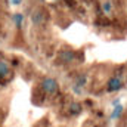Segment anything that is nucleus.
<instances>
[{
    "mask_svg": "<svg viewBox=\"0 0 127 127\" xmlns=\"http://www.w3.org/2000/svg\"><path fill=\"white\" fill-rule=\"evenodd\" d=\"M41 89L47 93V95H52L58 90V83L55 78H44L41 81Z\"/></svg>",
    "mask_w": 127,
    "mask_h": 127,
    "instance_id": "f257e3e1",
    "label": "nucleus"
},
{
    "mask_svg": "<svg viewBox=\"0 0 127 127\" xmlns=\"http://www.w3.org/2000/svg\"><path fill=\"white\" fill-rule=\"evenodd\" d=\"M123 86V80L118 78V77H112L109 81H108V90L109 92H115V90H120Z\"/></svg>",
    "mask_w": 127,
    "mask_h": 127,
    "instance_id": "f03ea898",
    "label": "nucleus"
},
{
    "mask_svg": "<svg viewBox=\"0 0 127 127\" xmlns=\"http://www.w3.org/2000/svg\"><path fill=\"white\" fill-rule=\"evenodd\" d=\"M44 21H46V15H44L43 10H35V12L32 13V22H34L35 25H40V24H43Z\"/></svg>",
    "mask_w": 127,
    "mask_h": 127,
    "instance_id": "7ed1b4c3",
    "label": "nucleus"
},
{
    "mask_svg": "<svg viewBox=\"0 0 127 127\" xmlns=\"http://www.w3.org/2000/svg\"><path fill=\"white\" fill-rule=\"evenodd\" d=\"M59 56H61V61L62 62H71V61L75 59V53L72 50H64Z\"/></svg>",
    "mask_w": 127,
    "mask_h": 127,
    "instance_id": "20e7f679",
    "label": "nucleus"
},
{
    "mask_svg": "<svg viewBox=\"0 0 127 127\" xmlns=\"http://www.w3.org/2000/svg\"><path fill=\"white\" fill-rule=\"evenodd\" d=\"M10 72V68H9V64L4 62V61H0V78H4L7 77Z\"/></svg>",
    "mask_w": 127,
    "mask_h": 127,
    "instance_id": "39448f33",
    "label": "nucleus"
},
{
    "mask_svg": "<svg viewBox=\"0 0 127 127\" xmlns=\"http://www.w3.org/2000/svg\"><path fill=\"white\" fill-rule=\"evenodd\" d=\"M121 112H123V105H115V108L111 114V118H118Z\"/></svg>",
    "mask_w": 127,
    "mask_h": 127,
    "instance_id": "423d86ee",
    "label": "nucleus"
},
{
    "mask_svg": "<svg viewBox=\"0 0 127 127\" xmlns=\"http://www.w3.org/2000/svg\"><path fill=\"white\" fill-rule=\"evenodd\" d=\"M86 80H87L86 75H80V77L75 80V87H77V89H78V87H83V86L86 84Z\"/></svg>",
    "mask_w": 127,
    "mask_h": 127,
    "instance_id": "0eeeda50",
    "label": "nucleus"
},
{
    "mask_svg": "<svg viewBox=\"0 0 127 127\" xmlns=\"http://www.w3.org/2000/svg\"><path fill=\"white\" fill-rule=\"evenodd\" d=\"M13 22H15V25L19 28V27L22 25V15H21V13H15V15H13Z\"/></svg>",
    "mask_w": 127,
    "mask_h": 127,
    "instance_id": "6e6552de",
    "label": "nucleus"
},
{
    "mask_svg": "<svg viewBox=\"0 0 127 127\" xmlns=\"http://www.w3.org/2000/svg\"><path fill=\"white\" fill-rule=\"evenodd\" d=\"M80 112H81L80 103H72L71 105V114H80Z\"/></svg>",
    "mask_w": 127,
    "mask_h": 127,
    "instance_id": "1a4fd4ad",
    "label": "nucleus"
},
{
    "mask_svg": "<svg viewBox=\"0 0 127 127\" xmlns=\"http://www.w3.org/2000/svg\"><path fill=\"white\" fill-rule=\"evenodd\" d=\"M103 10H105L106 13H109V12H111V3H109V1L103 3Z\"/></svg>",
    "mask_w": 127,
    "mask_h": 127,
    "instance_id": "9d476101",
    "label": "nucleus"
},
{
    "mask_svg": "<svg viewBox=\"0 0 127 127\" xmlns=\"http://www.w3.org/2000/svg\"><path fill=\"white\" fill-rule=\"evenodd\" d=\"M21 1H22V0H10V3L15 4V6H16V4H21Z\"/></svg>",
    "mask_w": 127,
    "mask_h": 127,
    "instance_id": "9b49d317",
    "label": "nucleus"
}]
</instances>
